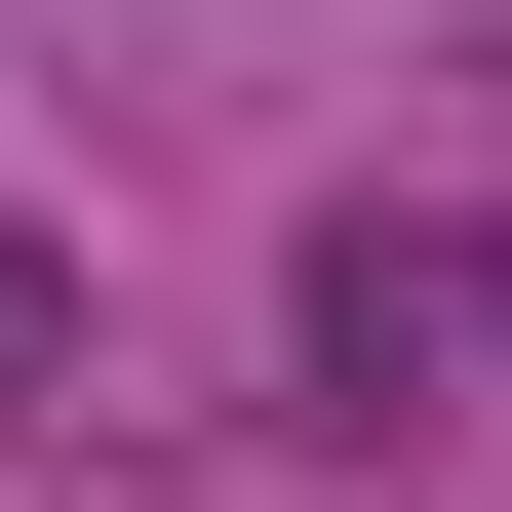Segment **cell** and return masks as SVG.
I'll return each instance as SVG.
<instances>
[{"mask_svg":"<svg viewBox=\"0 0 512 512\" xmlns=\"http://www.w3.org/2000/svg\"><path fill=\"white\" fill-rule=\"evenodd\" d=\"M434 316H512V237H473V276H434Z\"/></svg>","mask_w":512,"mask_h":512,"instance_id":"6da1fadb","label":"cell"}]
</instances>
